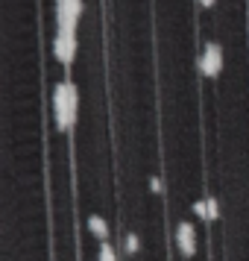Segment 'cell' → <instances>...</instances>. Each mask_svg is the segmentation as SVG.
I'll return each instance as SVG.
<instances>
[{
  "label": "cell",
  "instance_id": "cell-1",
  "mask_svg": "<svg viewBox=\"0 0 249 261\" xmlns=\"http://www.w3.org/2000/svg\"><path fill=\"white\" fill-rule=\"evenodd\" d=\"M76 112H79V91L71 80H62L53 88V118L62 132H68L76 123Z\"/></svg>",
  "mask_w": 249,
  "mask_h": 261
},
{
  "label": "cell",
  "instance_id": "cell-2",
  "mask_svg": "<svg viewBox=\"0 0 249 261\" xmlns=\"http://www.w3.org/2000/svg\"><path fill=\"white\" fill-rule=\"evenodd\" d=\"M82 0H56V30H73L82 18Z\"/></svg>",
  "mask_w": 249,
  "mask_h": 261
},
{
  "label": "cell",
  "instance_id": "cell-3",
  "mask_svg": "<svg viewBox=\"0 0 249 261\" xmlns=\"http://www.w3.org/2000/svg\"><path fill=\"white\" fill-rule=\"evenodd\" d=\"M53 53L56 59L68 68L76 56V33L73 30H56V38H53Z\"/></svg>",
  "mask_w": 249,
  "mask_h": 261
},
{
  "label": "cell",
  "instance_id": "cell-4",
  "mask_svg": "<svg viewBox=\"0 0 249 261\" xmlns=\"http://www.w3.org/2000/svg\"><path fill=\"white\" fill-rule=\"evenodd\" d=\"M200 71L205 73V76H217V73L223 71V47H220L217 41L205 44L202 59H200Z\"/></svg>",
  "mask_w": 249,
  "mask_h": 261
},
{
  "label": "cell",
  "instance_id": "cell-5",
  "mask_svg": "<svg viewBox=\"0 0 249 261\" xmlns=\"http://www.w3.org/2000/svg\"><path fill=\"white\" fill-rule=\"evenodd\" d=\"M176 244H179V249H182V255H193L197 252V229H193V223H179V229H176Z\"/></svg>",
  "mask_w": 249,
  "mask_h": 261
},
{
  "label": "cell",
  "instance_id": "cell-6",
  "mask_svg": "<svg viewBox=\"0 0 249 261\" xmlns=\"http://www.w3.org/2000/svg\"><path fill=\"white\" fill-rule=\"evenodd\" d=\"M193 212L200 214V217H205V220H214V217H217V202H214L211 197H205V200L193 202Z\"/></svg>",
  "mask_w": 249,
  "mask_h": 261
},
{
  "label": "cell",
  "instance_id": "cell-7",
  "mask_svg": "<svg viewBox=\"0 0 249 261\" xmlns=\"http://www.w3.org/2000/svg\"><path fill=\"white\" fill-rule=\"evenodd\" d=\"M88 229H91V232H94L97 238H103V241H106V235H108V226H106V220H103V217H88Z\"/></svg>",
  "mask_w": 249,
  "mask_h": 261
},
{
  "label": "cell",
  "instance_id": "cell-8",
  "mask_svg": "<svg viewBox=\"0 0 249 261\" xmlns=\"http://www.w3.org/2000/svg\"><path fill=\"white\" fill-rule=\"evenodd\" d=\"M97 261H118V255H115L112 244H103V247H100V255H97Z\"/></svg>",
  "mask_w": 249,
  "mask_h": 261
},
{
  "label": "cell",
  "instance_id": "cell-9",
  "mask_svg": "<svg viewBox=\"0 0 249 261\" xmlns=\"http://www.w3.org/2000/svg\"><path fill=\"white\" fill-rule=\"evenodd\" d=\"M126 249H129V252H135V249H138V241H135V235L126 238Z\"/></svg>",
  "mask_w": 249,
  "mask_h": 261
},
{
  "label": "cell",
  "instance_id": "cell-10",
  "mask_svg": "<svg viewBox=\"0 0 249 261\" xmlns=\"http://www.w3.org/2000/svg\"><path fill=\"white\" fill-rule=\"evenodd\" d=\"M200 3H202V6H208V9L214 6V0H200Z\"/></svg>",
  "mask_w": 249,
  "mask_h": 261
}]
</instances>
